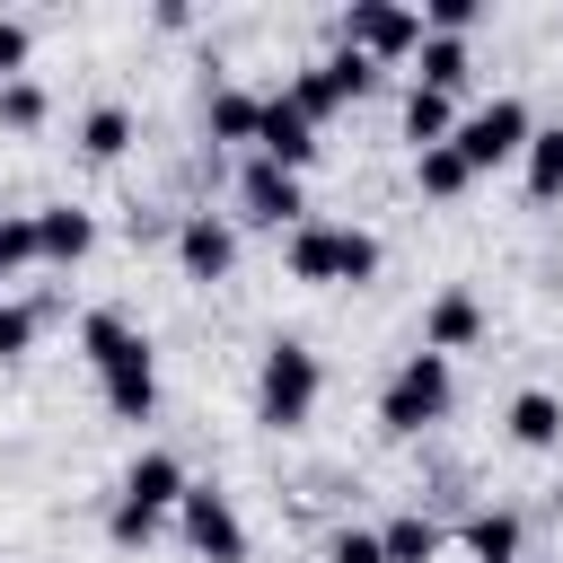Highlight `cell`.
<instances>
[{
    "instance_id": "obj_1",
    "label": "cell",
    "mask_w": 563,
    "mask_h": 563,
    "mask_svg": "<svg viewBox=\"0 0 563 563\" xmlns=\"http://www.w3.org/2000/svg\"><path fill=\"white\" fill-rule=\"evenodd\" d=\"M79 361L97 369V396H106L114 422H150V413H158V343H150L114 299H97V308L79 317Z\"/></svg>"
},
{
    "instance_id": "obj_2",
    "label": "cell",
    "mask_w": 563,
    "mask_h": 563,
    "mask_svg": "<svg viewBox=\"0 0 563 563\" xmlns=\"http://www.w3.org/2000/svg\"><path fill=\"white\" fill-rule=\"evenodd\" d=\"M378 264H387V238H378L369 220H325V211H308V220L282 238V273L308 282V290H361V282H378Z\"/></svg>"
},
{
    "instance_id": "obj_3",
    "label": "cell",
    "mask_w": 563,
    "mask_h": 563,
    "mask_svg": "<svg viewBox=\"0 0 563 563\" xmlns=\"http://www.w3.org/2000/svg\"><path fill=\"white\" fill-rule=\"evenodd\" d=\"M185 493H194L185 457H176V449H141V457L114 475V493H106V537H114L123 554L158 545V528H176V501H185Z\"/></svg>"
},
{
    "instance_id": "obj_4",
    "label": "cell",
    "mask_w": 563,
    "mask_h": 563,
    "mask_svg": "<svg viewBox=\"0 0 563 563\" xmlns=\"http://www.w3.org/2000/svg\"><path fill=\"white\" fill-rule=\"evenodd\" d=\"M317 405H325V361H317V343L273 334V343L255 352V422H264V431H308Z\"/></svg>"
},
{
    "instance_id": "obj_5",
    "label": "cell",
    "mask_w": 563,
    "mask_h": 563,
    "mask_svg": "<svg viewBox=\"0 0 563 563\" xmlns=\"http://www.w3.org/2000/svg\"><path fill=\"white\" fill-rule=\"evenodd\" d=\"M449 405H457V361H440V352H396V369L378 378V431L387 440H422L431 422H449Z\"/></svg>"
},
{
    "instance_id": "obj_6",
    "label": "cell",
    "mask_w": 563,
    "mask_h": 563,
    "mask_svg": "<svg viewBox=\"0 0 563 563\" xmlns=\"http://www.w3.org/2000/svg\"><path fill=\"white\" fill-rule=\"evenodd\" d=\"M528 132H537V114H528V97L519 88H501V97H484V106H466L457 114V158L475 167V176H493V167H519L528 158Z\"/></svg>"
},
{
    "instance_id": "obj_7",
    "label": "cell",
    "mask_w": 563,
    "mask_h": 563,
    "mask_svg": "<svg viewBox=\"0 0 563 563\" xmlns=\"http://www.w3.org/2000/svg\"><path fill=\"white\" fill-rule=\"evenodd\" d=\"M334 44H352L361 62H413L422 53V9H405V0H343L334 9Z\"/></svg>"
},
{
    "instance_id": "obj_8",
    "label": "cell",
    "mask_w": 563,
    "mask_h": 563,
    "mask_svg": "<svg viewBox=\"0 0 563 563\" xmlns=\"http://www.w3.org/2000/svg\"><path fill=\"white\" fill-rule=\"evenodd\" d=\"M378 88V62H361L352 44H325V53H308L299 70H290V106L308 114V123H325L334 106H361Z\"/></svg>"
},
{
    "instance_id": "obj_9",
    "label": "cell",
    "mask_w": 563,
    "mask_h": 563,
    "mask_svg": "<svg viewBox=\"0 0 563 563\" xmlns=\"http://www.w3.org/2000/svg\"><path fill=\"white\" fill-rule=\"evenodd\" d=\"M308 220V176H290V167H273V158H238V229H273V238H290Z\"/></svg>"
},
{
    "instance_id": "obj_10",
    "label": "cell",
    "mask_w": 563,
    "mask_h": 563,
    "mask_svg": "<svg viewBox=\"0 0 563 563\" xmlns=\"http://www.w3.org/2000/svg\"><path fill=\"white\" fill-rule=\"evenodd\" d=\"M176 537H185L194 563H246V545H255L246 519H238V501H229L220 484H202V475H194V493L176 501Z\"/></svg>"
},
{
    "instance_id": "obj_11",
    "label": "cell",
    "mask_w": 563,
    "mask_h": 563,
    "mask_svg": "<svg viewBox=\"0 0 563 563\" xmlns=\"http://www.w3.org/2000/svg\"><path fill=\"white\" fill-rule=\"evenodd\" d=\"M167 246H176V273L185 282H229L238 273V211H211V202L202 211H176V238Z\"/></svg>"
},
{
    "instance_id": "obj_12",
    "label": "cell",
    "mask_w": 563,
    "mask_h": 563,
    "mask_svg": "<svg viewBox=\"0 0 563 563\" xmlns=\"http://www.w3.org/2000/svg\"><path fill=\"white\" fill-rule=\"evenodd\" d=\"M484 325H493V317H484V299H475L466 282H449V290H431V299H422V334H413V343H422V352H440V361H457V352H475V343H484Z\"/></svg>"
},
{
    "instance_id": "obj_13",
    "label": "cell",
    "mask_w": 563,
    "mask_h": 563,
    "mask_svg": "<svg viewBox=\"0 0 563 563\" xmlns=\"http://www.w3.org/2000/svg\"><path fill=\"white\" fill-rule=\"evenodd\" d=\"M255 123H264V88H246V79L202 88V141L211 150H255Z\"/></svg>"
},
{
    "instance_id": "obj_14",
    "label": "cell",
    "mask_w": 563,
    "mask_h": 563,
    "mask_svg": "<svg viewBox=\"0 0 563 563\" xmlns=\"http://www.w3.org/2000/svg\"><path fill=\"white\" fill-rule=\"evenodd\" d=\"M255 158H273V167H290V176H308V158H317V123H308V114L290 106V88H264Z\"/></svg>"
},
{
    "instance_id": "obj_15",
    "label": "cell",
    "mask_w": 563,
    "mask_h": 563,
    "mask_svg": "<svg viewBox=\"0 0 563 563\" xmlns=\"http://www.w3.org/2000/svg\"><path fill=\"white\" fill-rule=\"evenodd\" d=\"M457 554L466 563H528V519L510 501H475L457 519Z\"/></svg>"
},
{
    "instance_id": "obj_16",
    "label": "cell",
    "mask_w": 563,
    "mask_h": 563,
    "mask_svg": "<svg viewBox=\"0 0 563 563\" xmlns=\"http://www.w3.org/2000/svg\"><path fill=\"white\" fill-rule=\"evenodd\" d=\"M70 141H79V158H88V167H114V158L141 141V114H132L123 97H88V106H79V123H70Z\"/></svg>"
},
{
    "instance_id": "obj_17",
    "label": "cell",
    "mask_w": 563,
    "mask_h": 563,
    "mask_svg": "<svg viewBox=\"0 0 563 563\" xmlns=\"http://www.w3.org/2000/svg\"><path fill=\"white\" fill-rule=\"evenodd\" d=\"M97 255V211L88 202H35V264H88Z\"/></svg>"
},
{
    "instance_id": "obj_18",
    "label": "cell",
    "mask_w": 563,
    "mask_h": 563,
    "mask_svg": "<svg viewBox=\"0 0 563 563\" xmlns=\"http://www.w3.org/2000/svg\"><path fill=\"white\" fill-rule=\"evenodd\" d=\"M501 431H510V449L554 457V449H563V396H554V387H519V396L501 405Z\"/></svg>"
},
{
    "instance_id": "obj_19",
    "label": "cell",
    "mask_w": 563,
    "mask_h": 563,
    "mask_svg": "<svg viewBox=\"0 0 563 563\" xmlns=\"http://www.w3.org/2000/svg\"><path fill=\"white\" fill-rule=\"evenodd\" d=\"M378 545H387V563H440V554H449V528H440L422 501H405V510L378 519Z\"/></svg>"
},
{
    "instance_id": "obj_20",
    "label": "cell",
    "mask_w": 563,
    "mask_h": 563,
    "mask_svg": "<svg viewBox=\"0 0 563 563\" xmlns=\"http://www.w3.org/2000/svg\"><path fill=\"white\" fill-rule=\"evenodd\" d=\"M396 132H405V150H440V141L457 132V97H440V88L405 79V114H396Z\"/></svg>"
},
{
    "instance_id": "obj_21",
    "label": "cell",
    "mask_w": 563,
    "mask_h": 563,
    "mask_svg": "<svg viewBox=\"0 0 563 563\" xmlns=\"http://www.w3.org/2000/svg\"><path fill=\"white\" fill-rule=\"evenodd\" d=\"M466 70H475V44H466V35H431V26H422L413 79H422V88H440V97H457V88H466Z\"/></svg>"
},
{
    "instance_id": "obj_22",
    "label": "cell",
    "mask_w": 563,
    "mask_h": 563,
    "mask_svg": "<svg viewBox=\"0 0 563 563\" xmlns=\"http://www.w3.org/2000/svg\"><path fill=\"white\" fill-rule=\"evenodd\" d=\"M519 176H528V202H563V123H537L528 132Z\"/></svg>"
},
{
    "instance_id": "obj_23",
    "label": "cell",
    "mask_w": 563,
    "mask_h": 563,
    "mask_svg": "<svg viewBox=\"0 0 563 563\" xmlns=\"http://www.w3.org/2000/svg\"><path fill=\"white\" fill-rule=\"evenodd\" d=\"M413 185L431 202H457V194H475V167L457 158V141H440V150H413Z\"/></svg>"
},
{
    "instance_id": "obj_24",
    "label": "cell",
    "mask_w": 563,
    "mask_h": 563,
    "mask_svg": "<svg viewBox=\"0 0 563 563\" xmlns=\"http://www.w3.org/2000/svg\"><path fill=\"white\" fill-rule=\"evenodd\" d=\"M53 123V88L26 70V79H0V132H44Z\"/></svg>"
},
{
    "instance_id": "obj_25",
    "label": "cell",
    "mask_w": 563,
    "mask_h": 563,
    "mask_svg": "<svg viewBox=\"0 0 563 563\" xmlns=\"http://www.w3.org/2000/svg\"><path fill=\"white\" fill-rule=\"evenodd\" d=\"M35 334H44V308L35 299H0V361H26Z\"/></svg>"
},
{
    "instance_id": "obj_26",
    "label": "cell",
    "mask_w": 563,
    "mask_h": 563,
    "mask_svg": "<svg viewBox=\"0 0 563 563\" xmlns=\"http://www.w3.org/2000/svg\"><path fill=\"white\" fill-rule=\"evenodd\" d=\"M35 264V211H0V282Z\"/></svg>"
},
{
    "instance_id": "obj_27",
    "label": "cell",
    "mask_w": 563,
    "mask_h": 563,
    "mask_svg": "<svg viewBox=\"0 0 563 563\" xmlns=\"http://www.w3.org/2000/svg\"><path fill=\"white\" fill-rule=\"evenodd\" d=\"M325 563H387V545H378V528H352V519H343V528L325 537Z\"/></svg>"
},
{
    "instance_id": "obj_28",
    "label": "cell",
    "mask_w": 563,
    "mask_h": 563,
    "mask_svg": "<svg viewBox=\"0 0 563 563\" xmlns=\"http://www.w3.org/2000/svg\"><path fill=\"white\" fill-rule=\"evenodd\" d=\"M422 26H431V35H475V26H484V0H431Z\"/></svg>"
},
{
    "instance_id": "obj_29",
    "label": "cell",
    "mask_w": 563,
    "mask_h": 563,
    "mask_svg": "<svg viewBox=\"0 0 563 563\" xmlns=\"http://www.w3.org/2000/svg\"><path fill=\"white\" fill-rule=\"evenodd\" d=\"M26 62H35V26L0 18V79H26Z\"/></svg>"
},
{
    "instance_id": "obj_30",
    "label": "cell",
    "mask_w": 563,
    "mask_h": 563,
    "mask_svg": "<svg viewBox=\"0 0 563 563\" xmlns=\"http://www.w3.org/2000/svg\"><path fill=\"white\" fill-rule=\"evenodd\" d=\"M554 510H563V484H554Z\"/></svg>"
},
{
    "instance_id": "obj_31",
    "label": "cell",
    "mask_w": 563,
    "mask_h": 563,
    "mask_svg": "<svg viewBox=\"0 0 563 563\" xmlns=\"http://www.w3.org/2000/svg\"><path fill=\"white\" fill-rule=\"evenodd\" d=\"M528 563H537V554H528Z\"/></svg>"
}]
</instances>
